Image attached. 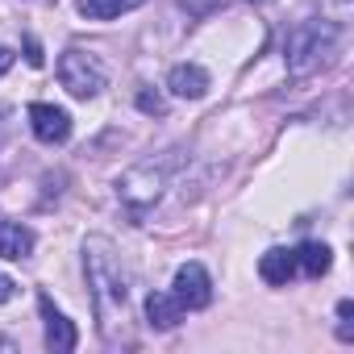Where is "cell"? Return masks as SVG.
<instances>
[{"mask_svg":"<svg viewBox=\"0 0 354 354\" xmlns=\"http://www.w3.org/2000/svg\"><path fill=\"white\" fill-rule=\"evenodd\" d=\"M259 275H263L271 288H283V283L296 275V250H283V246L267 250V254L259 259Z\"/></svg>","mask_w":354,"mask_h":354,"instance_id":"cell-9","label":"cell"},{"mask_svg":"<svg viewBox=\"0 0 354 354\" xmlns=\"http://www.w3.org/2000/svg\"><path fill=\"white\" fill-rule=\"evenodd\" d=\"M167 88L175 96H184V100H201L209 92V71L201 63H180V67H171L167 75Z\"/></svg>","mask_w":354,"mask_h":354,"instance_id":"cell-8","label":"cell"},{"mask_svg":"<svg viewBox=\"0 0 354 354\" xmlns=\"http://www.w3.org/2000/svg\"><path fill=\"white\" fill-rule=\"evenodd\" d=\"M296 267H304L313 279H321V275L333 267V254H329V246H325V242H304V246L296 250Z\"/></svg>","mask_w":354,"mask_h":354,"instance_id":"cell-13","label":"cell"},{"mask_svg":"<svg viewBox=\"0 0 354 354\" xmlns=\"http://www.w3.org/2000/svg\"><path fill=\"white\" fill-rule=\"evenodd\" d=\"M180 317H184V308H180V300H175L171 292H150L146 296V321L154 329H175Z\"/></svg>","mask_w":354,"mask_h":354,"instance_id":"cell-10","label":"cell"},{"mask_svg":"<svg viewBox=\"0 0 354 354\" xmlns=\"http://www.w3.org/2000/svg\"><path fill=\"white\" fill-rule=\"evenodd\" d=\"M13 296H17V283H13L9 275H0V304H9Z\"/></svg>","mask_w":354,"mask_h":354,"instance_id":"cell-16","label":"cell"},{"mask_svg":"<svg viewBox=\"0 0 354 354\" xmlns=\"http://www.w3.org/2000/svg\"><path fill=\"white\" fill-rule=\"evenodd\" d=\"M13 67V50H5V46H0V75H5Z\"/></svg>","mask_w":354,"mask_h":354,"instance_id":"cell-18","label":"cell"},{"mask_svg":"<svg viewBox=\"0 0 354 354\" xmlns=\"http://www.w3.org/2000/svg\"><path fill=\"white\" fill-rule=\"evenodd\" d=\"M175 292V300H180V308H209V300H213V283H209V271L201 267V263H184L180 271H175V283H171Z\"/></svg>","mask_w":354,"mask_h":354,"instance_id":"cell-5","label":"cell"},{"mask_svg":"<svg viewBox=\"0 0 354 354\" xmlns=\"http://www.w3.org/2000/svg\"><path fill=\"white\" fill-rule=\"evenodd\" d=\"M184 9H188L192 17H209L213 9H221V0H184Z\"/></svg>","mask_w":354,"mask_h":354,"instance_id":"cell-15","label":"cell"},{"mask_svg":"<svg viewBox=\"0 0 354 354\" xmlns=\"http://www.w3.org/2000/svg\"><path fill=\"white\" fill-rule=\"evenodd\" d=\"M59 80H63V88L71 92V96H80V100H88V96H96L100 88H104V63L96 59V55H88V50H80V46H67L63 55H59Z\"/></svg>","mask_w":354,"mask_h":354,"instance_id":"cell-4","label":"cell"},{"mask_svg":"<svg viewBox=\"0 0 354 354\" xmlns=\"http://www.w3.org/2000/svg\"><path fill=\"white\" fill-rule=\"evenodd\" d=\"M26 59H30V67H42V46H38L34 38L26 42Z\"/></svg>","mask_w":354,"mask_h":354,"instance_id":"cell-17","label":"cell"},{"mask_svg":"<svg viewBox=\"0 0 354 354\" xmlns=\"http://www.w3.org/2000/svg\"><path fill=\"white\" fill-rule=\"evenodd\" d=\"M30 129H34V138H38V142L59 146V142H67V138H71V117H67V109L38 100V104H30Z\"/></svg>","mask_w":354,"mask_h":354,"instance_id":"cell-6","label":"cell"},{"mask_svg":"<svg viewBox=\"0 0 354 354\" xmlns=\"http://www.w3.org/2000/svg\"><path fill=\"white\" fill-rule=\"evenodd\" d=\"M138 109H142V113H154V117H162V113H167V100H162L158 92L142 88V92H138Z\"/></svg>","mask_w":354,"mask_h":354,"instance_id":"cell-14","label":"cell"},{"mask_svg":"<svg viewBox=\"0 0 354 354\" xmlns=\"http://www.w3.org/2000/svg\"><path fill=\"white\" fill-rule=\"evenodd\" d=\"M38 308H42V317H46V346H50L55 354H71V350H75V342H80L75 325L55 308V300H50V296H38Z\"/></svg>","mask_w":354,"mask_h":354,"instance_id":"cell-7","label":"cell"},{"mask_svg":"<svg viewBox=\"0 0 354 354\" xmlns=\"http://www.w3.org/2000/svg\"><path fill=\"white\" fill-rule=\"evenodd\" d=\"M162 188H167V162L146 158V162L129 167L121 180H117V201H121L133 217H142V213L162 196Z\"/></svg>","mask_w":354,"mask_h":354,"instance_id":"cell-3","label":"cell"},{"mask_svg":"<svg viewBox=\"0 0 354 354\" xmlns=\"http://www.w3.org/2000/svg\"><path fill=\"white\" fill-rule=\"evenodd\" d=\"M337 42H342V30H337L333 21H300V26L288 34V46H283L288 75L304 80V75L321 71V67L337 55Z\"/></svg>","mask_w":354,"mask_h":354,"instance_id":"cell-2","label":"cell"},{"mask_svg":"<svg viewBox=\"0 0 354 354\" xmlns=\"http://www.w3.org/2000/svg\"><path fill=\"white\" fill-rule=\"evenodd\" d=\"M0 350H13V342H9V337H0Z\"/></svg>","mask_w":354,"mask_h":354,"instance_id":"cell-19","label":"cell"},{"mask_svg":"<svg viewBox=\"0 0 354 354\" xmlns=\"http://www.w3.org/2000/svg\"><path fill=\"white\" fill-rule=\"evenodd\" d=\"M84 271H88V288H92V308H96V321H100V337L113 342L117 321H125L129 288H125V271H121V259H117V250H113L109 238L92 234L84 242Z\"/></svg>","mask_w":354,"mask_h":354,"instance_id":"cell-1","label":"cell"},{"mask_svg":"<svg viewBox=\"0 0 354 354\" xmlns=\"http://www.w3.org/2000/svg\"><path fill=\"white\" fill-rule=\"evenodd\" d=\"M138 5L142 0H75L80 17H88V21H113V17H121V13H129Z\"/></svg>","mask_w":354,"mask_h":354,"instance_id":"cell-12","label":"cell"},{"mask_svg":"<svg viewBox=\"0 0 354 354\" xmlns=\"http://www.w3.org/2000/svg\"><path fill=\"white\" fill-rule=\"evenodd\" d=\"M34 250V230L17 221H0V259H30Z\"/></svg>","mask_w":354,"mask_h":354,"instance_id":"cell-11","label":"cell"}]
</instances>
